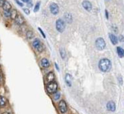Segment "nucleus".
Instances as JSON below:
<instances>
[{
    "label": "nucleus",
    "mask_w": 124,
    "mask_h": 114,
    "mask_svg": "<svg viewBox=\"0 0 124 114\" xmlns=\"http://www.w3.org/2000/svg\"><path fill=\"white\" fill-rule=\"evenodd\" d=\"M23 11H24V12H25L26 14H27V15H29V14H30V11H29V9H27V8H24Z\"/></svg>",
    "instance_id": "b1692460"
},
{
    "label": "nucleus",
    "mask_w": 124,
    "mask_h": 114,
    "mask_svg": "<svg viewBox=\"0 0 124 114\" xmlns=\"http://www.w3.org/2000/svg\"><path fill=\"white\" fill-rule=\"evenodd\" d=\"M5 0H0V7H3L4 3H5Z\"/></svg>",
    "instance_id": "cd10ccee"
},
{
    "label": "nucleus",
    "mask_w": 124,
    "mask_h": 114,
    "mask_svg": "<svg viewBox=\"0 0 124 114\" xmlns=\"http://www.w3.org/2000/svg\"><path fill=\"white\" fill-rule=\"evenodd\" d=\"M119 39H120V42H122V41H124V36H123V35H120Z\"/></svg>",
    "instance_id": "c756f323"
},
{
    "label": "nucleus",
    "mask_w": 124,
    "mask_h": 114,
    "mask_svg": "<svg viewBox=\"0 0 124 114\" xmlns=\"http://www.w3.org/2000/svg\"><path fill=\"white\" fill-rule=\"evenodd\" d=\"M60 56H61V58L65 59V57H66V51H65V50L63 48H61L60 49Z\"/></svg>",
    "instance_id": "aec40b11"
},
{
    "label": "nucleus",
    "mask_w": 124,
    "mask_h": 114,
    "mask_svg": "<svg viewBox=\"0 0 124 114\" xmlns=\"http://www.w3.org/2000/svg\"><path fill=\"white\" fill-rule=\"evenodd\" d=\"M3 8L5 11H9V10L11 9V5L9 2L5 1V3H4V5L3 6Z\"/></svg>",
    "instance_id": "dca6fc26"
},
{
    "label": "nucleus",
    "mask_w": 124,
    "mask_h": 114,
    "mask_svg": "<svg viewBox=\"0 0 124 114\" xmlns=\"http://www.w3.org/2000/svg\"><path fill=\"white\" fill-rule=\"evenodd\" d=\"M65 23L64 21L62 20L61 19H58L56 22V28L59 32L62 33L63 32L65 29Z\"/></svg>",
    "instance_id": "f03ea898"
},
{
    "label": "nucleus",
    "mask_w": 124,
    "mask_h": 114,
    "mask_svg": "<svg viewBox=\"0 0 124 114\" xmlns=\"http://www.w3.org/2000/svg\"><path fill=\"white\" fill-rule=\"evenodd\" d=\"M3 114H10L9 112H4Z\"/></svg>",
    "instance_id": "72a5a7b5"
},
{
    "label": "nucleus",
    "mask_w": 124,
    "mask_h": 114,
    "mask_svg": "<svg viewBox=\"0 0 124 114\" xmlns=\"http://www.w3.org/2000/svg\"><path fill=\"white\" fill-rule=\"evenodd\" d=\"M39 31L41 32V34L42 35H43V37L44 38H45V34H44V32H43V30H42V29H41V28H39Z\"/></svg>",
    "instance_id": "bb28decb"
},
{
    "label": "nucleus",
    "mask_w": 124,
    "mask_h": 114,
    "mask_svg": "<svg viewBox=\"0 0 124 114\" xmlns=\"http://www.w3.org/2000/svg\"><path fill=\"white\" fill-rule=\"evenodd\" d=\"M26 37H27V39H32V37H34V34L33 32L30 30H29L26 32Z\"/></svg>",
    "instance_id": "412c9836"
},
{
    "label": "nucleus",
    "mask_w": 124,
    "mask_h": 114,
    "mask_svg": "<svg viewBox=\"0 0 124 114\" xmlns=\"http://www.w3.org/2000/svg\"><path fill=\"white\" fill-rule=\"evenodd\" d=\"M64 17L65 19L66 20V21L68 24H70V23H72V21H73V17H72V16L70 13L66 12V13L65 14Z\"/></svg>",
    "instance_id": "f8f14e48"
},
{
    "label": "nucleus",
    "mask_w": 124,
    "mask_h": 114,
    "mask_svg": "<svg viewBox=\"0 0 124 114\" xmlns=\"http://www.w3.org/2000/svg\"><path fill=\"white\" fill-rule=\"evenodd\" d=\"M112 64L111 61L107 58H103L100 60L99 63V68L101 71L106 73L111 70Z\"/></svg>",
    "instance_id": "f257e3e1"
},
{
    "label": "nucleus",
    "mask_w": 124,
    "mask_h": 114,
    "mask_svg": "<svg viewBox=\"0 0 124 114\" xmlns=\"http://www.w3.org/2000/svg\"><path fill=\"white\" fill-rule=\"evenodd\" d=\"M4 14H5V16L6 17H10V15H11V13L9 11H4Z\"/></svg>",
    "instance_id": "393cba45"
},
{
    "label": "nucleus",
    "mask_w": 124,
    "mask_h": 114,
    "mask_svg": "<svg viewBox=\"0 0 124 114\" xmlns=\"http://www.w3.org/2000/svg\"><path fill=\"white\" fill-rule=\"evenodd\" d=\"M16 3L18 4V5H19L20 6H21V7H23V6H24V5H23V3H21L19 0H16Z\"/></svg>",
    "instance_id": "a878e982"
},
{
    "label": "nucleus",
    "mask_w": 124,
    "mask_h": 114,
    "mask_svg": "<svg viewBox=\"0 0 124 114\" xmlns=\"http://www.w3.org/2000/svg\"><path fill=\"white\" fill-rule=\"evenodd\" d=\"M82 6L84 8V9L88 11H91L92 10V8H93V6H92V4L91 3V2L89 1H87V0H84V1H83Z\"/></svg>",
    "instance_id": "6e6552de"
},
{
    "label": "nucleus",
    "mask_w": 124,
    "mask_h": 114,
    "mask_svg": "<svg viewBox=\"0 0 124 114\" xmlns=\"http://www.w3.org/2000/svg\"><path fill=\"white\" fill-rule=\"evenodd\" d=\"M14 21H15V23H16L18 25H19V26L23 25V24L24 23V18H23V17L21 15L17 16V17H16Z\"/></svg>",
    "instance_id": "9d476101"
},
{
    "label": "nucleus",
    "mask_w": 124,
    "mask_h": 114,
    "mask_svg": "<svg viewBox=\"0 0 124 114\" xmlns=\"http://www.w3.org/2000/svg\"><path fill=\"white\" fill-rule=\"evenodd\" d=\"M57 89H58L57 83L54 81L52 83H49V84L47 86V90L50 94L55 93V92H57Z\"/></svg>",
    "instance_id": "7ed1b4c3"
},
{
    "label": "nucleus",
    "mask_w": 124,
    "mask_h": 114,
    "mask_svg": "<svg viewBox=\"0 0 124 114\" xmlns=\"http://www.w3.org/2000/svg\"><path fill=\"white\" fill-rule=\"evenodd\" d=\"M105 12H106V17L107 19H109V12L107 10L105 11Z\"/></svg>",
    "instance_id": "c85d7f7f"
},
{
    "label": "nucleus",
    "mask_w": 124,
    "mask_h": 114,
    "mask_svg": "<svg viewBox=\"0 0 124 114\" xmlns=\"http://www.w3.org/2000/svg\"><path fill=\"white\" fill-rule=\"evenodd\" d=\"M32 45H33L34 47L35 48L37 51H39V52H41L43 50V47H42V45L41 44V41L39 40V39H35L34 40L32 43Z\"/></svg>",
    "instance_id": "423d86ee"
},
{
    "label": "nucleus",
    "mask_w": 124,
    "mask_h": 114,
    "mask_svg": "<svg viewBox=\"0 0 124 114\" xmlns=\"http://www.w3.org/2000/svg\"><path fill=\"white\" fill-rule=\"evenodd\" d=\"M50 11L51 13L53 14V15H57L59 12V8L57 4L55 3H52L50 5Z\"/></svg>",
    "instance_id": "0eeeda50"
},
{
    "label": "nucleus",
    "mask_w": 124,
    "mask_h": 114,
    "mask_svg": "<svg viewBox=\"0 0 124 114\" xmlns=\"http://www.w3.org/2000/svg\"><path fill=\"white\" fill-rule=\"evenodd\" d=\"M96 47L99 50H102L106 47V42L104 39L99 37L96 39Z\"/></svg>",
    "instance_id": "20e7f679"
},
{
    "label": "nucleus",
    "mask_w": 124,
    "mask_h": 114,
    "mask_svg": "<svg viewBox=\"0 0 124 114\" xmlns=\"http://www.w3.org/2000/svg\"><path fill=\"white\" fill-rule=\"evenodd\" d=\"M58 108L60 110L61 114H65L67 111V105H66L65 101L61 100L58 103Z\"/></svg>",
    "instance_id": "39448f33"
},
{
    "label": "nucleus",
    "mask_w": 124,
    "mask_h": 114,
    "mask_svg": "<svg viewBox=\"0 0 124 114\" xmlns=\"http://www.w3.org/2000/svg\"><path fill=\"white\" fill-rule=\"evenodd\" d=\"M117 54H118V57L120 58H123L124 56V49L122 48H121L120 47H117Z\"/></svg>",
    "instance_id": "f3484780"
},
{
    "label": "nucleus",
    "mask_w": 124,
    "mask_h": 114,
    "mask_svg": "<svg viewBox=\"0 0 124 114\" xmlns=\"http://www.w3.org/2000/svg\"><path fill=\"white\" fill-rule=\"evenodd\" d=\"M71 81H72V76L70 74H66L65 76V81L66 83L68 86H71Z\"/></svg>",
    "instance_id": "2eb2a0df"
},
{
    "label": "nucleus",
    "mask_w": 124,
    "mask_h": 114,
    "mask_svg": "<svg viewBox=\"0 0 124 114\" xmlns=\"http://www.w3.org/2000/svg\"><path fill=\"white\" fill-rule=\"evenodd\" d=\"M109 39H110V40H111V42H112L113 45H116V44L118 43L117 38V37L115 36V35L110 34H109Z\"/></svg>",
    "instance_id": "ddd939ff"
},
{
    "label": "nucleus",
    "mask_w": 124,
    "mask_h": 114,
    "mask_svg": "<svg viewBox=\"0 0 124 114\" xmlns=\"http://www.w3.org/2000/svg\"><path fill=\"white\" fill-rule=\"evenodd\" d=\"M106 106L108 110L111 112H114L115 110V108H116V107H115V104L114 102H112V101H109L107 104Z\"/></svg>",
    "instance_id": "1a4fd4ad"
},
{
    "label": "nucleus",
    "mask_w": 124,
    "mask_h": 114,
    "mask_svg": "<svg viewBox=\"0 0 124 114\" xmlns=\"http://www.w3.org/2000/svg\"><path fill=\"white\" fill-rule=\"evenodd\" d=\"M55 66H56V68H57V69H58V71H59V68H58V65H57V64H56V63H55Z\"/></svg>",
    "instance_id": "473e14b6"
},
{
    "label": "nucleus",
    "mask_w": 124,
    "mask_h": 114,
    "mask_svg": "<svg viewBox=\"0 0 124 114\" xmlns=\"http://www.w3.org/2000/svg\"><path fill=\"white\" fill-rule=\"evenodd\" d=\"M41 65L44 68H47L49 67L50 63L48 62V60L46 58H43L41 60Z\"/></svg>",
    "instance_id": "4468645a"
},
{
    "label": "nucleus",
    "mask_w": 124,
    "mask_h": 114,
    "mask_svg": "<svg viewBox=\"0 0 124 114\" xmlns=\"http://www.w3.org/2000/svg\"><path fill=\"white\" fill-rule=\"evenodd\" d=\"M40 5H41V2L40 1L37 2V3H36L35 6L34 7V11L35 12H37L39 10V9H40Z\"/></svg>",
    "instance_id": "4be33fe9"
},
{
    "label": "nucleus",
    "mask_w": 124,
    "mask_h": 114,
    "mask_svg": "<svg viewBox=\"0 0 124 114\" xmlns=\"http://www.w3.org/2000/svg\"><path fill=\"white\" fill-rule=\"evenodd\" d=\"M21 1H22L23 2H24V3H27L30 1V0H21Z\"/></svg>",
    "instance_id": "7c9ffc66"
},
{
    "label": "nucleus",
    "mask_w": 124,
    "mask_h": 114,
    "mask_svg": "<svg viewBox=\"0 0 124 114\" xmlns=\"http://www.w3.org/2000/svg\"><path fill=\"white\" fill-rule=\"evenodd\" d=\"M60 97V93L58 92H55L53 95V98L55 100H58Z\"/></svg>",
    "instance_id": "5701e85b"
},
{
    "label": "nucleus",
    "mask_w": 124,
    "mask_h": 114,
    "mask_svg": "<svg viewBox=\"0 0 124 114\" xmlns=\"http://www.w3.org/2000/svg\"><path fill=\"white\" fill-rule=\"evenodd\" d=\"M11 15H10V17L12 19L14 20L16 19V17H17V16L18 15V11H17L16 9H12L11 11L10 12Z\"/></svg>",
    "instance_id": "a211bd4d"
},
{
    "label": "nucleus",
    "mask_w": 124,
    "mask_h": 114,
    "mask_svg": "<svg viewBox=\"0 0 124 114\" xmlns=\"http://www.w3.org/2000/svg\"><path fill=\"white\" fill-rule=\"evenodd\" d=\"M6 99L3 97V96H0V106L1 107H3L5 106L6 104Z\"/></svg>",
    "instance_id": "6ab92c4d"
},
{
    "label": "nucleus",
    "mask_w": 124,
    "mask_h": 114,
    "mask_svg": "<svg viewBox=\"0 0 124 114\" xmlns=\"http://www.w3.org/2000/svg\"><path fill=\"white\" fill-rule=\"evenodd\" d=\"M1 83H2V77L0 75V84H1Z\"/></svg>",
    "instance_id": "2f4dec72"
},
{
    "label": "nucleus",
    "mask_w": 124,
    "mask_h": 114,
    "mask_svg": "<svg viewBox=\"0 0 124 114\" xmlns=\"http://www.w3.org/2000/svg\"><path fill=\"white\" fill-rule=\"evenodd\" d=\"M46 80L48 83L53 82L55 80V74L53 72H49L46 76Z\"/></svg>",
    "instance_id": "9b49d317"
}]
</instances>
